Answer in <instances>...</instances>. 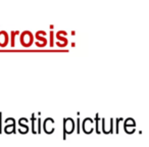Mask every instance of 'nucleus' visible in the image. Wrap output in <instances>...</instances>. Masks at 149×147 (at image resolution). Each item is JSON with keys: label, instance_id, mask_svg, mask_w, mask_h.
Returning a JSON list of instances; mask_svg holds the SVG:
<instances>
[{"label": "nucleus", "instance_id": "6", "mask_svg": "<svg viewBox=\"0 0 149 147\" xmlns=\"http://www.w3.org/2000/svg\"><path fill=\"white\" fill-rule=\"evenodd\" d=\"M54 120L52 118H47L44 120L43 123V128H44V132L47 133V134H51L54 132Z\"/></svg>", "mask_w": 149, "mask_h": 147}, {"label": "nucleus", "instance_id": "7", "mask_svg": "<svg viewBox=\"0 0 149 147\" xmlns=\"http://www.w3.org/2000/svg\"><path fill=\"white\" fill-rule=\"evenodd\" d=\"M135 127H136V122H135L134 118H129L125 121L124 123V128H125V131L129 134L133 133L135 131Z\"/></svg>", "mask_w": 149, "mask_h": 147}, {"label": "nucleus", "instance_id": "10", "mask_svg": "<svg viewBox=\"0 0 149 147\" xmlns=\"http://www.w3.org/2000/svg\"><path fill=\"white\" fill-rule=\"evenodd\" d=\"M28 122H29V121L26 118H22L19 120V125L22 128H24V134H27V133L29 132V126L26 124V123H28Z\"/></svg>", "mask_w": 149, "mask_h": 147}, {"label": "nucleus", "instance_id": "5", "mask_svg": "<svg viewBox=\"0 0 149 147\" xmlns=\"http://www.w3.org/2000/svg\"><path fill=\"white\" fill-rule=\"evenodd\" d=\"M45 31H38L36 33V39L38 40V41H36V45L39 47H44L47 44V39L45 38Z\"/></svg>", "mask_w": 149, "mask_h": 147}, {"label": "nucleus", "instance_id": "3", "mask_svg": "<svg viewBox=\"0 0 149 147\" xmlns=\"http://www.w3.org/2000/svg\"><path fill=\"white\" fill-rule=\"evenodd\" d=\"M94 120L91 118H86L83 120V123H82V129H83V132L86 133V134H91L94 130Z\"/></svg>", "mask_w": 149, "mask_h": 147}, {"label": "nucleus", "instance_id": "12", "mask_svg": "<svg viewBox=\"0 0 149 147\" xmlns=\"http://www.w3.org/2000/svg\"><path fill=\"white\" fill-rule=\"evenodd\" d=\"M94 123H95V125H96V132L99 134L100 133V131H101V127H100V118H99V116H98V114H96V116H95V118H94Z\"/></svg>", "mask_w": 149, "mask_h": 147}, {"label": "nucleus", "instance_id": "17", "mask_svg": "<svg viewBox=\"0 0 149 147\" xmlns=\"http://www.w3.org/2000/svg\"><path fill=\"white\" fill-rule=\"evenodd\" d=\"M122 120V118H116V132L118 133V125H120V121Z\"/></svg>", "mask_w": 149, "mask_h": 147}, {"label": "nucleus", "instance_id": "4", "mask_svg": "<svg viewBox=\"0 0 149 147\" xmlns=\"http://www.w3.org/2000/svg\"><path fill=\"white\" fill-rule=\"evenodd\" d=\"M5 127L3 128V131L6 134H13V133L17 132V129H15V120L13 118H7L4 121Z\"/></svg>", "mask_w": 149, "mask_h": 147}, {"label": "nucleus", "instance_id": "16", "mask_svg": "<svg viewBox=\"0 0 149 147\" xmlns=\"http://www.w3.org/2000/svg\"><path fill=\"white\" fill-rule=\"evenodd\" d=\"M3 132V128H2V112L0 111V134Z\"/></svg>", "mask_w": 149, "mask_h": 147}, {"label": "nucleus", "instance_id": "18", "mask_svg": "<svg viewBox=\"0 0 149 147\" xmlns=\"http://www.w3.org/2000/svg\"><path fill=\"white\" fill-rule=\"evenodd\" d=\"M77 132L80 133V118H77Z\"/></svg>", "mask_w": 149, "mask_h": 147}, {"label": "nucleus", "instance_id": "8", "mask_svg": "<svg viewBox=\"0 0 149 147\" xmlns=\"http://www.w3.org/2000/svg\"><path fill=\"white\" fill-rule=\"evenodd\" d=\"M9 36L6 31H1L0 30V47H5L8 44Z\"/></svg>", "mask_w": 149, "mask_h": 147}, {"label": "nucleus", "instance_id": "2", "mask_svg": "<svg viewBox=\"0 0 149 147\" xmlns=\"http://www.w3.org/2000/svg\"><path fill=\"white\" fill-rule=\"evenodd\" d=\"M74 121L72 118H63V138L65 139L66 134H72L74 131Z\"/></svg>", "mask_w": 149, "mask_h": 147}, {"label": "nucleus", "instance_id": "1", "mask_svg": "<svg viewBox=\"0 0 149 147\" xmlns=\"http://www.w3.org/2000/svg\"><path fill=\"white\" fill-rule=\"evenodd\" d=\"M19 41H21V44L24 47H30L34 42V35L30 31H24L21 34Z\"/></svg>", "mask_w": 149, "mask_h": 147}, {"label": "nucleus", "instance_id": "15", "mask_svg": "<svg viewBox=\"0 0 149 147\" xmlns=\"http://www.w3.org/2000/svg\"><path fill=\"white\" fill-rule=\"evenodd\" d=\"M53 38H54V32L51 31L50 32V46H53V44H54Z\"/></svg>", "mask_w": 149, "mask_h": 147}, {"label": "nucleus", "instance_id": "9", "mask_svg": "<svg viewBox=\"0 0 149 147\" xmlns=\"http://www.w3.org/2000/svg\"><path fill=\"white\" fill-rule=\"evenodd\" d=\"M66 35H68V33H66L65 31H58L57 33H56V38H57V40H58L57 42L62 41L63 46H65L66 44H68V39L65 38Z\"/></svg>", "mask_w": 149, "mask_h": 147}, {"label": "nucleus", "instance_id": "14", "mask_svg": "<svg viewBox=\"0 0 149 147\" xmlns=\"http://www.w3.org/2000/svg\"><path fill=\"white\" fill-rule=\"evenodd\" d=\"M37 133L38 134L41 133V118H37Z\"/></svg>", "mask_w": 149, "mask_h": 147}, {"label": "nucleus", "instance_id": "13", "mask_svg": "<svg viewBox=\"0 0 149 147\" xmlns=\"http://www.w3.org/2000/svg\"><path fill=\"white\" fill-rule=\"evenodd\" d=\"M19 33V31H11L10 32V45L13 46V47L15 45V36H17Z\"/></svg>", "mask_w": 149, "mask_h": 147}, {"label": "nucleus", "instance_id": "11", "mask_svg": "<svg viewBox=\"0 0 149 147\" xmlns=\"http://www.w3.org/2000/svg\"><path fill=\"white\" fill-rule=\"evenodd\" d=\"M31 121H32V132L34 134L37 133V129H36V126H37V118L35 116V114H32V118H31Z\"/></svg>", "mask_w": 149, "mask_h": 147}]
</instances>
